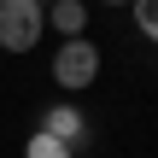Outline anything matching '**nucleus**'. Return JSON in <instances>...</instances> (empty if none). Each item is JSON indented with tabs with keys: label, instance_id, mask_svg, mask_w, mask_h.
I'll use <instances>...</instances> for the list:
<instances>
[{
	"label": "nucleus",
	"instance_id": "obj_5",
	"mask_svg": "<svg viewBox=\"0 0 158 158\" xmlns=\"http://www.w3.org/2000/svg\"><path fill=\"white\" fill-rule=\"evenodd\" d=\"M23 158H76V147H64V141H53L47 129H35L29 147H23Z\"/></svg>",
	"mask_w": 158,
	"mask_h": 158
},
{
	"label": "nucleus",
	"instance_id": "obj_6",
	"mask_svg": "<svg viewBox=\"0 0 158 158\" xmlns=\"http://www.w3.org/2000/svg\"><path fill=\"white\" fill-rule=\"evenodd\" d=\"M135 18H141V29L158 41V0H135Z\"/></svg>",
	"mask_w": 158,
	"mask_h": 158
},
{
	"label": "nucleus",
	"instance_id": "obj_4",
	"mask_svg": "<svg viewBox=\"0 0 158 158\" xmlns=\"http://www.w3.org/2000/svg\"><path fill=\"white\" fill-rule=\"evenodd\" d=\"M47 23H59L64 35H82L88 12H82V0H53V18H47Z\"/></svg>",
	"mask_w": 158,
	"mask_h": 158
},
{
	"label": "nucleus",
	"instance_id": "obj_3",
	"mask_svg": "<svg viewBox=\"0 0 158 158\" xmlns=\"http://www.w3.org/2000/svg\"><path fill=\"white\" fill-rule=\"evenodd\" d=\"M41 129H47L53 141H64V147H76V141H88V117H82L76 106H47V117H41Z\"/></svg>",
	"mask_w": 158,
	"mask_h": 158
},
{
	"label": "nucleus",
	"instance_id": "obj_1",
	"mask_svg": "<svg viewBox=\"0 0 158 158\" xmlns=\"http://www.w3.org/2000/svg\"><path fill=\"white\" fill-rule=\"evenodd\" d=\"M41 0H0V47L6 53H29L41 41Z\"/></svg>",
	"mask_w": 158,
	"mask_h": 158
},
{
	"label": "nucleus",
	"instance_id": "obj_2",
	"mask_svg": "<svg viewBox=\"0 0 158 158\" xmlns=\"http://www.w3.org/2000/svg\"><path fill=\"white\" fill-rule=\"evenodd\" d=\"M53 76H59V88H88V82L100 76V47L82 41V35H70V41L53 53Z\"/></svg>",
	"mask_w": 158,
	"mask_h": 158
}]
</instances>
